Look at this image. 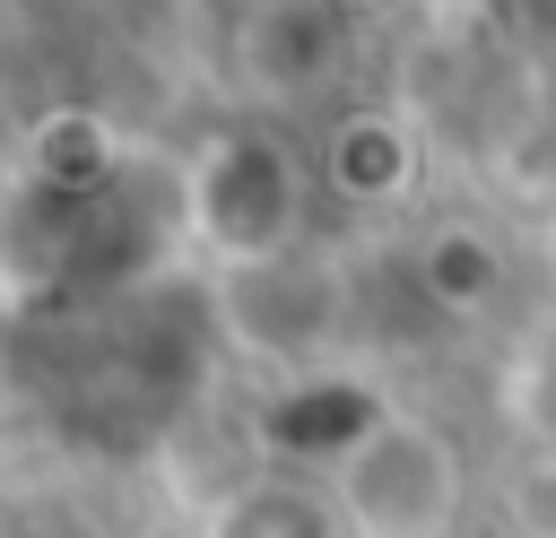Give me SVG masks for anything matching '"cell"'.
<instances>
[{"mask_svg": "<svg viewBox=\"0 0 556 538\" xmlns=\"http://www.w3.org/2000/svg\"><path fill=\"white\" fill-rule=\"evenodd\" d=\"M443 503H452V469L426 434H382L348 477V512L374 538H434Z\"/></svg>", "mask_w": 556, "mask_h": 538, "instance_id": "1", "label": "cell"}]
</instances>
